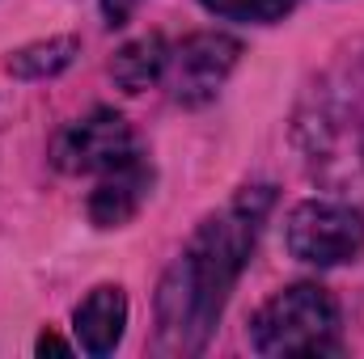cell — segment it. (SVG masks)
Segmentation results:
<instances>
[{
  "label": "cell",
  "instance_id": "6da1fadb",
  "mask_svg": "<svg viewBox=\"0 0 364 359\" xmlns=\"http://www.w3.org/2000/svg\"><path fill=\"white\" fill-rule=\"evenodd\" d=\"M275 203L272 186H246L229 207L208 216L157 287V355H199L255 254Z\"/></svg>",
  "mask_w": 364,
  "mask_h": 359
},
{
  "label": "cell",
  "instance_id": "7a4b0ae2",
  "mask_svg": "<svg viewBox=\"0 0 364 359\" xmlns=\"http://www.w3.org/2000/svg\"><path fill=\"white\" fill-rule=\"evenodd\" d=\"M250 347L267 359L284 355H339V304L318 283H292L275 292L250 321Z\"/></svg>",
  "mask_w": 364,
  "mask_h": 359
},
{
  "label": "cell",
  "instance_id": "3957f363",
  "mask_svg": "<svg viewBox=\"0 0 364 359\" xmlns=\"http://www.w3.org/2000/svg\"><path fill=\"white\" fill-rule=\"evenodd\" d=\"M284 245L296 263H309V267L356 263L364 250L360 207L339 199H305L284 220Z\"/></svg>",
  "mask_w": 364,
  "mask_h": 359
},
{
  "label": "cell",
  "instance_id": "277c9868",
  "mask_svg": "<svg viewBox=\"0 0 364 359\" xmlns=\"http://www.w3.org/2000/svg\"><path fill=\"white\" fill-rule=\"evenodd\" d=\"M136 153L140 148H136V136H132L127 118L106 110V106L90 110L77 123H68L51 144V161H55L60 174H97V178L110 174L114 165L132 161Z\"/></svg>",
  "mask_w": 364,
  "mask_h": 359
},
{
  "label": "cell",
  "instance_id": "5b68a950",
  "mask_svg": "<svg viewBox=\"0 0 364 359\" xmlns=\"http://www.w3.org/2000/svg\"><path fill=\"white\" fill-rule=\"evenodd\" d=\"M242 43L229 34H191L186 43H178L166 60V89L182 106H203L212 101L220 85L229 81V72L237 68Z\"/></svg>",
  "mask_w": 364,
  "mask_h": 359
},
{
  "label": "cell",
  "instance_id": "8992f818",
  "mask_svg": "<svg viewBox=\"0 0 364 359\" xmlns=\"http://www.w3.org/2000/svg\"><path fill=\"white\" fill-rule=\"evenodd\" d=\"M149 190H153V165L144 161V153H136L132 161H123L97 178L90 194V220L97 228H123L144 207Z\"/></svg>",
  "mask_w": 364,
  "mask_h": 359
},
{
  "label": "cell",
  "instance_id": "52a82bcc",
  "mask_svg": "<svg viewBox=\"0 0 364 359\" xmlns=\"http://www.w3.org/2000/svg\"><path fill=\"white\" fill-rule=\"evenodd\" d=\"M123 326H127V296H123V287H114V283L93 287L90 296L77 304V313H73V330H77L81 351H90V355H97V359L110 355V351L119 347Z\"/></svg>",
  "mask_w": 364,
  "mask_h": 359
},
{
  "label": "cell",
  "instance_id": "ba28073f",
  "mask_svg": "<svg viewBox=\"0 0 364 359\" xmlns=\"http://www.w3.org/2000/svg\"><path fill=\"white\" fill-rule=\"evenodd\" d=\"M166 60H170V47L161 34H144L136 43H127L114 64H110V77L123 85L127 93H144L149 85H157L166 77Z\"/></svg>",
  "mask_w": 364,
  "mask_h": 359
},
{
  "label": "cell",
  "instance_id": "9c48e42d",
  "mask_svg": "<svg viewBox=\"0 0 364 359\" xmlns=\"http://www.w3.org/2000/svg\"><path fill=\"white\" fill-rule=\"evenodd\" d=\"M77 51H81L77 38H47V43H30V47L13 51L4 68L13 77H21V81H47V77L64 72L77 60Z\"/></svg>",
  "mask_w": 364,
  "mask_h": 359
},
{
  "label": "cell",
  "instance_id": "30bf717a",
  "mask_svg": "<svg viewBox=\"0 0 364 359\" xmlns=\"http://www.w3.org/2000/svg\"><path fill=\"white\" fill-rule=\"evenodd\" d=\"M208 13L225 17V21H250V26H272L279 21L296 0H199Z\"/></svg>",
  "mask_w": 364,
  "mask_h": 359
},
{
  "label": "cell",
  "instance_id": "8fae6325",
  "mask_svg": "<svg viewBox=\"0 0 364 359\" xmlns=\"http://www.w3.org/2000/svg\"><path fill=\"white\" fill-rule=\"evenodd\" d=\"M339 114L348 118V123H331V127H348V136L356 140V153H360V165H364V68L348 81V97L339 101Z\"/></svg>",
  "mask_w": 364,
  "mask_h": 359
},
{
  "label": "cell",
  "instance_id": "7c38bea8",
  "mask_svg": "<svg viewBox=\"0 0 364 359\" xmlns=\"http://www.w3.org/2000/svg\"><path fill=\"white\" fill-rule=\"evenodd\" d=\"M136 9H140V0H102V17H106V26H123Z\"/></svg>",
  "mask_w": 364,
  "mask_h": 359
},
{
  "label": "cell",
  "instance_id": "4fadbf2b",
  "mask_svg": "<svg viewBox=\"0 0 364 359\" xmlns=\"http://www.w3.org/2000/svg\"><path fill=\"white\" fill-rule=\"evenodd\" d=\"M38 351H64V343H60V338H43Z\"/></svg>",
  "mask_w": 364,
  "mask_h": 359
}]
</instances>
